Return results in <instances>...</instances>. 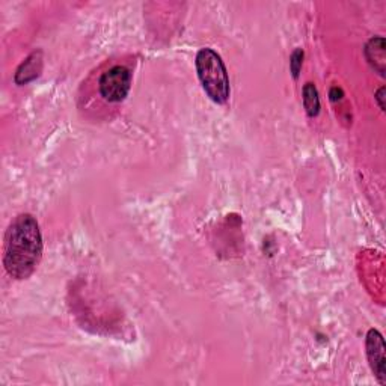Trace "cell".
<instances>
[{"instance_id":"5","label":"cell","mask_w":386,"mask_h":386,"mask_svg":"<svg viewBox=\"0 0 386 386\" xmlns=\"http://www.w3.org/2000/svg\"><path fill=\"white\" fill-rule=\"evenodd\" d=\"M43 71V52L35 50L32 55L26 57V61L22 62L17 68L14 81L17 85H27L29 82L35 81V78Z\"/></svg>"},{"instance_id":"4","label":"cell","mask_w":386,"mask_h":386,"mask_svg":"<svg viewBox=\"0 0 386 386\" xmlns=\"http://www.w3.org/2000/svg\"><path fill=\"white\" fill-rule=\"evenodd\" d=\"M365 349L370 367L380 385H386V359H385V341L378 329H370L365 338Z\"/></svg>"},{"instance_id":"10","label":"cell","mask_w":386,"mask_h":386,"mask_svg":"<svg viewBox=\"0 0 386 386\" xmlns=\"http://www.w3.org/2000/svg\"><path fill=\"white\" fill-rule=\"evenodd\" d=\"M383 94H385V88H380V89H379V91H378V94H375V100H378V102H379V106H380V109H382V111H385V103H383Z\"/></svg>"},{"instance_id":"8","label":"cell","mask_w":386,"mask_h":386,"mask_svg":"<svg viewBox=\"0 0 386 386\" xmlns=\"http://www.w3.org/2000/svg\"><path fill=\"white\" fill-rule=\"evenodd\" d=\"M302 64H303V50L302 48H296L290 57V70H291L294 78L299 77V73L302 70Z\"/></svg>"},{"instance_id":"6","label":"cell","mask_w":386,"mask_h":386,"mask_svg":"<svg viewBox=\"0 0 386 386\" xmlns=\"http://www.w3.org/2000/svg\"><path fill=\"white\" fill-rule=\"evenodd\" d=\"M365 56L370 65L380 76H385V38L375 36L371 38L368 44L365 46Z\"/></svg>"},{"instance_id":"1","label":"cell","mask_w":386,"mask_h":386,"mask_svg":"<svg viewBox=\"0 0 386 386\" xmlns=\"http://www.w3.org/2000/svg\"><path fill=\"white\" fill-rule=\"evenodd\" d=\"M43 235L32 214H18L8 226L4 246V266L14 280H27L41 261Z\"/></svg>"},{"instance_id":"2","label":"cell","mask_w":386,"mask_h":386,"mask_svg":"<svg viewBox=\"0 0 386 386\" xmlns=\"http://www.w3.org/2000/svg\"><path fill=\"white\" fill-rule=\"evenodd\" d=\"M196 71L205 94L216 104H225L230 98V77L222 57L212 48H201L196 55Z\"/></svg>"},{"instance_id":"9","label":"cell","mask_w":386,"mask_h":386,"mask_svg":"<svg viewBox=\"0 0 386 386\" xmlns=\"http://www.w3.org/2000/svg\"><path fill=\"white\" fill-rule=\"evenodd\" d=\"M329 97H331V102H340L341 98L344 97V92H343V89L338 88V86H333L331 89V92H329Z\"/></svg>"},{"instance_id":"3","label":"cell","mask_w":386,"mask_h":386,"mask_svg":"<svg viewBox=\"0 0 386 386\" xmlns=\"http://www.w3.org/2000/svg\"><path fill=\"white\" fill-rule=\"evenodd\" d=\"M132 73L124 65H115L98 81V91L107 103H121L130 92Z\"/></svg>"},{"instance_id":"7","label":"cell","mask_w":386,"mask_h":386,"mask_svg":"<svg viewBox=\"0 0 386 386\" xmlns=\"http://www.w3.org/2000/svg\"><path fill=\"white\" fill-rule=\"evenodd\" d=\"M303 106L305 111L308 113V116L314 118L319 115L320 112V98H319V92H317V88L314 86V83L308 82L303 86Z\"/></svg>"}]
</instances>
